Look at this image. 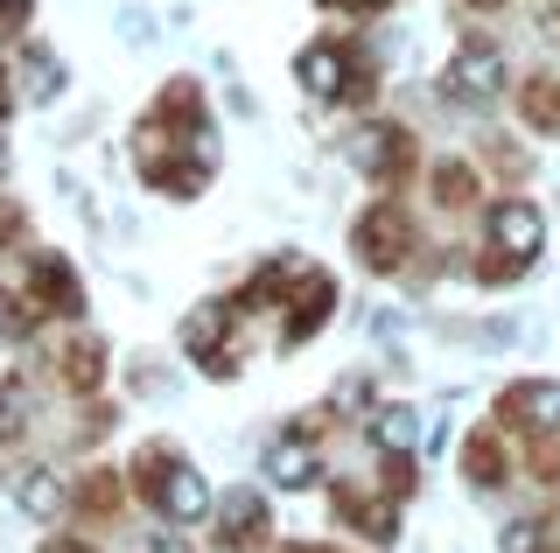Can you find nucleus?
Instances as JSON below:
<instances>
[{
    "label": "nucleus",
    "instance_id": "nucleus-11",
    "mask_svg": "<svg viewBox=\"0 0 560 553\" xmlns=\"http://www.w3.org/2000/svg\"><path fill=\"white\" fill-rule=\"evenodd\" d=\"M533 546H539L533 526H512V532H504V553H533Z\"/></svg>",
    "mask_w": 560,
    "mask_h": 553
},
{
    "label": "nucleus",
    "instance_id": "nucleus-2",
    "mask_svg": "<svg viewBox=\"0 0 560 553\" xmlns=\"http://www.w3.org/2000/svg\"><path fill=\"white\" fill-rule=\"evenodd\" d=\"M490 232H498V246L512 252V259H533V252H539V238H547V224H539L533 203H504V211L490 217Z\"/></svg>",
    "mask_w": 560,
    "mask_h": 553
},
{
    "label": "nucleus",
    "instance_id": "nucleus-8",
    "mask_svg": "<svg viewBox=\"0 0 560 553\" xmlns=\"http://www.w3.org/2000/svg\"><path fill=\"white\" fill-rule=\"evenodd\" d=\"M57 497H63L57 476H28V483H22V505H28V511H57Z\"/></svg>",
    "mask_w": 560,
    "mask_h": 553
},
{
    "label": "nucleus",
    "instance_id": "nucleus-12",
    "mask_svg": "<svg viewBox=\"0 0 560 553\" xmlns=\"http://www.w3.org/2000/svg\"><path fill=\"white\" fill-rule=\"evenodd\" d=\"M148 553H183V546H175V540H154V546H148Z\"/></svg>",
    "mask_w": 560,
    "mask_h": 553
},
{
    "label": "nucleus",
    "instance_id": "nucleus-7",
    "mask_svg": "<svg viewBox=\"0 0 560 553\" xmlns=\"http://www.w3.org/2000/svg\"><path fill=\"white\" fill-rule=\"evenodd\" d=\"M372 435H378V448H407L413 442V413H378V421H372Z\"/></svg>",
    "mask_w": 560,
    "mask_h": 553
},
{
    "label": "nucleus",
    "instance_id": "nucleus-6",
    "mask_svg": "<svg viewBox=\"0 0 560 553\" xmlns=\"http://www.w3.org/2000/svg\"><path fill=\"white\" fill-rule=\"evenodd\" d=\"M302 84H308V92H337V84H343V63L329 57V49H308V57H302Z\"/></svg>",
    "mask_w": 560,
    "mask_h": 553
},
{
    "label": "nucleus",
    "instance_id": "nucleus-10",
    "mask_svg": "<svg viewBox=\"0 0 560 553\" xmlns=\"http://www.w3.org/2000/svg\"><path fill=\"white\" fill-rule=\"evenodd\" d=\"M224 518H238V526H253V518H259V497H253V491H232V497H224Z\"/></svg>",
    "mask_w": 560,
    "mask_h": 553
},
{
    "label": "nucleus",
    "instance_id": "nucleus-4",
    "mask_svg": "<svg viewBox=\"0 0 560 553\" xmlns=\"http://www.w3.org/2000/svg\"><path fill=\"white\" fill-rule=\"evenodd\" d=\"M267 476L280 483V491H302V483L315 476V456H308L302 442H273L267 448Z\"/></svg>",
    "mask_w": 560,
    "mask_h": 553
},
{
    "label": "nucleus",
    "instance_id": "nucleus-3",
    "mask_svg": "<svg viewBox=\"0 0 560 553\" xmlns=\"http://www.w3.org/2000/svg\"><path fill=\"white\" fill-rule=\"evenodd\" d=\"M162 511L183 518V526H189V518H203V511H210L203 476H197V470H168V483H162Z\"/></svg>",
    "mask_w": 560,
    "mask_h": 553
},
{
    "label": "nucleus",
    "instance_id": "nucleus-9",
    "mask_svg": "<svg viewBox=\"0 0 560 553\" xmlns=\"http://www.w3.org/2000/svg\"><path fill=\"white\" fill-rule=\"evenodd\" d=\"M63 71H57V63H49V57H28V98H49V84H57Z\"/></svg>",
    "mask_w": 560,
    "mask_h": 553
},
{
    "label": "nucleus",
    "instance_id": "nucleus-5",
    "mask_svg": "<svg viewBox=\"0 0 560 553\" xmlns=\"http://www.w3.org/2000/svg\"><path fill=\"white\" fill-rule=\"evenodd\" d=\"M518 407H525V421H533V427H560V386H525Z\"/></svg>",
    "mask_w": 560,
    "mask_h": 553
},
{
    "label": "nucleus",
    "instance_id": "nucleus-1",
    "mask_svg": "<svg viewBox=\"0 0 560 553\" xmlns=\"http://www.w3.org/2000/svg\"><path fill=\"white\" fill-rule=\"evenodd\" d=\"M498 84H504V57H498V49H483V43H469L463 57H455V71H448V92L469 98V106L498 98Z\"/></svg>",
    "mask_w": 560,
    "mask_h": 553
}]
</instances>
